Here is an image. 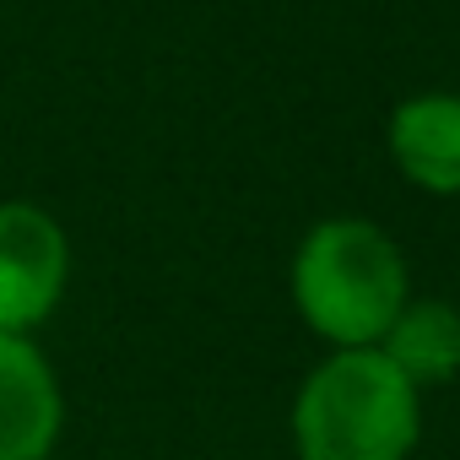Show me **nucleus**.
Wrapping results in <instances>:
<instances>
[{
    "instance_id": "1",
    "label": "nucleus",
    "mask_w": 460,
    "mask_h": 460,
    "mask_svg": "<svg viewBox=\"0 0 460 460\" xmlns=\"http://www.w3.org/2000/svg\"><path fill=\"white\" fill-rule=\"evenodd\" d=\"M417 428V385L379 347H336L293 401L298 460H406Z\"/></svg>"
},
{
    "instance_id": "2",
    "label": "nucleus",
    "mask_w": 460,
    "mask_h": 460,
    "mask_svg": "<svg viewBox=\"0 0 460 460\" xmlns=\"http://www.w3.org/2000/svg\"><path fill=\"white\" fill-rule=\"evenodd\" d=\"M293 304L331 347H379L406 304V261L385 227L331 217L293 255Z\"/></svg>"
},
{
    "instance_id": "3",
    "label": "nucleus",
    "mask_w": 460,
    "mask_h": 460,
    "mask_svg": "<svg viewBox=\"0 0 460 460\" xmlns=\"http://www.w3.org/2000/svg\"><path fill=\"white\" fill-rule=\"evenodd\" d=\"M71 282L66 227L33 200H0V331L28 336L55 314Z\"/></svg>"
},
{
    "instance_id": "4",
    "label": "nucleus",
    "mask_w": 460,
    "mask_h": 460,
    "mask_svg": "<svg viewBox=\"0 0 460 460\" xmlns=\"http://www.w3.org/2000/svg\"><path fill=\"white\" fill-rule=\"evenodd\" d=\"M66 428V395L28 336L0 331V460H49Z\"/></svg>"
},
{
    "instance_id": "5",
    "label": "nucleus",
    "mask_w": 460,
    "mask_h": 460,
    "mask_svg": "<svg viewBox=\"0 0 460 460\" xmlns=\"http://www.w3.org/2000/svg\"><path fill=\"white\" fill-rule=\"evenodd\" d=\"M390 157L428 195H460V93H422L390 114Z\"/></svg>"
},
{
    "instance_id": "6",
    "label": "nucleus",
    "mask_w": 460,
    "mask_h": 460,
    "mask_svg": "<svg viewBox=\"0 0 460 460\" xmlns=\"http://www.w3.org/2000/svg\"><path fill=\"white\" fill-rule=\"evenodd\" d=\"M379 352L422 390V385H449L460 374V309L444 298H406L390 331L379 336Z\"/></svg>"
}]
</instances>
